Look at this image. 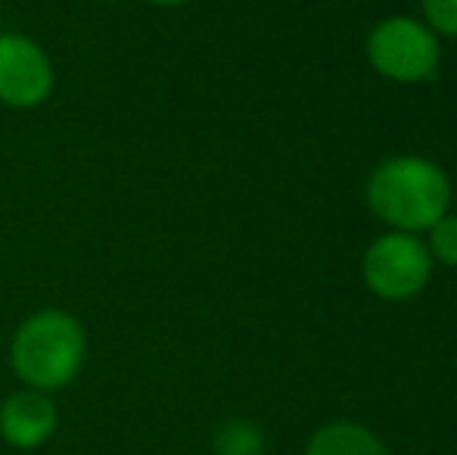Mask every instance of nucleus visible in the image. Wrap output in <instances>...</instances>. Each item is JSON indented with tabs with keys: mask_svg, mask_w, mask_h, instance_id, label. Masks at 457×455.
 I'll use <instances>...</instances> for the list:
<instances>
[{
	"mask_svg": "<svg viewBox=\"0 0 457 455\" xmlns=\"http://www.w3.org/2000/svg\"><path fill=\"white\" fill-rule=\"evenodd\" d=\"M87 356V334L66 309H41L16 328L10 343V365L31 390L56 393L81 375Z\"/></svg>",
	"mask_w": 457,
	"mask_h": 455,
	"instance_id": "nucleus-2",
	"label": "nucleus"
},
{
	"mask_svg": "<svg viewBox=\"0 0 457 455\" xmlns=\"http://www.w3.org/2000/svg\"><path fill=\"white\" fill-rule=\"evenodd\" d=\"M215 455H262L265 452V434L249 418H228L215 431Z\"/></svg>",
	"mask_w": 457,
	"mask_h": 455,
	"instance_id": "nucleus-8",
	"label": "nucleus"
},
{
	"mask_svg": "<svg viewBox=\"0 0 457 455\" xmlns=\"http://www.w3.org/2000/svg\"><path fill=\"white\" fill-rule=\"evenodd\" d=\"M364 284L386 303L414 299L433 278V256L417 234L386 231L364 249Z\"/></svg>",
	"mask_w": 457,
	"mask_h": 455,
	"instance_id": "nucleus-4",
	"label": "nucleus"
},
{
	"mask_svg": "<svg viewBox=\"0 0 457 455\" xmlns=\"http://www.w3.org/2000/svg\"><path fill=\"white\" fill-rule=\"evenodd\" d=\"M367 206L392 231H429L452 206V181L445 169L427 156H392L370 172Z\"/></svg>",
	"mask_w": 457,
	"mask_h": 455,
	"instance_id": "nucleus-1",
	"label": "nucleus"
},
{
	"mask_svg": "<svg viewBox=\"0 0 457 455\" xmlns=\"http://www.w3.org/2000/svg\"><path fill=\"white\" fill-rule=\"evenodd\" d=\"M305 455H389L383 440L355 421H333L314 431Z\"/></svg>",
	"mask_w": 457,
	"mask_h": 455,
	"instance_id": "nucleus-7",
	"label": "nucleus"
},
{
	"mask_svg": "<svg viewBox=\"0 0 457 455\" xmlns=\"http://www.w3.org/2000/svg\"><path fill=\"white\" fill-rule=\"evenodd\" d=\"M423 22L436 35L457 38V0H423Z\"/></svg>",
	"mask_w": 457,
	"mask_h": 455,
	"instance_id": "nucleus-10",
	"label": "nucleus"
},
{
	"mask_svg": "<svg viewBox=\"0 0 457 455\" xmlns=\"http://www.w3.org/2000/svg\"><path fill=\"white\" fill-rule=\"evenodd\" d=\"M146 4H156V6H184L190 0H146Z\"/></svg>",
	"mask_w": 457,
	"mask_h": 455,
	"instance_id": "nucleus-11",
	"label": "nucleus"
},
{
	"mask_svg": "<svg viewBox=\"0 0 457 455\" xmlns=\"http://www.w3.org/2000/svg\"><path fill=\"white\" fill-rule=\"evenodd\" d=\"M427 234H429L427 249H429V256H433V262L457 268V215L445 213Z\"/></svg>",
	"mask_w": 457,
	"mask_h": 455,
	"instance_id": "nucleus-9",
	"label": "nucleus"
},
{
	"mask_svg": "<svg viewBox=\"0 0 457 455\" xmlns=\"http://www.w3.org/2000/svg\"><path fill=\"white\" fill-rule=\"evenodd\" d=\"M56 85L47 50L29 35H0V104L12 110H35L47 104Z\"/></svg>",
	"mask_w": 457,
	"mask_h": 455,
	"instance_id": "nucleus-5",
	"label": "nucleus"
},
{
	"mask_svg": "<svg viewBox=\"0 0 457 455\" xmlns=\"http://www.w3.org/2000/svg\"><path fill=\"white\" fill-rule=\"evenodd\" d=\"M56 425H60V412L54 396L41 390L22 387L0 402V437L12 450H37L54 437Z\"/></svg>",
	"mask_w": 457,
	"mask_h": 455,
	"instance_id": "nucleus-6",
	"label": "nucleus"
},
{
	"mask_svg": "<svg viewBox=\"0 0 457 455\" xmlns=\"http://www.w3.org/2000/svg\"><path fill=\"white\" fill-rule=\"evenodd\" d=\"M439 35L411 16H386L367 35V60L383 79L398 85L427 81L439 69Z\"/></svg>",
	"mask_w": 457,
	"mask_h": 455,
	"instance_id": "nucleus-3",
	"label": "nucleus"
}]
</instances>
